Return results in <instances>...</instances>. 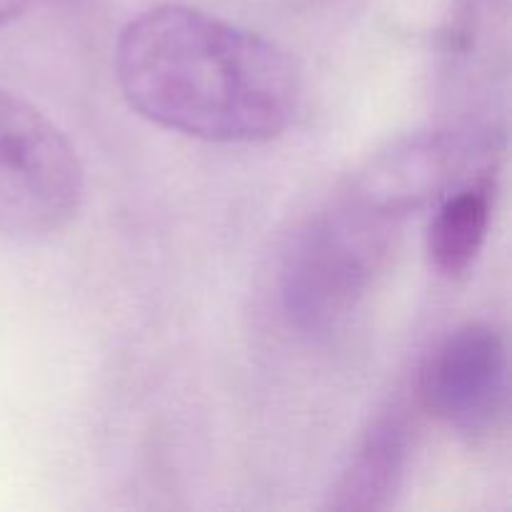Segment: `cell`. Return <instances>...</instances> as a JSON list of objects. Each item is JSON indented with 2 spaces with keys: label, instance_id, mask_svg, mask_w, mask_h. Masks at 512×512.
<instances>
[{
  "label": "cell",
  "instance_id": "6da1fadb",
  "mask_svg": "<svg viewBox=\"0 0 512 512\" xmlns=\"http://www.w3.org/2000/svg\"><path fill=\"white\" fill-rule=\"evenodd\" d=\"M115 80L145 120L208 143L278 138L303 90L278 43L188 5H158L120 30Z\"/></svg>",
  "mask_w": 512,
  "mask_h": 512
},
{
  "label": "cell",
  "instance_id": "7a4b0ae2",
  "mask_svg": "<svg viewBox=\"0 0 512 512\" xmlns=\"http://www.w3.org/2000/svg\"><path fill=\"white\" fill-rule=\"evenodd\" d=\"M395 223L355 195L315 218L290 250L283 270L290 323L308 335L343 328L388 258Z\"/></svg>",
  "mask_w": 512,
  "mask_h": 512
},
{
  "label": "cell",
  "instance_id": "3957f363",
  "mask_svg": "<svg viewBox=\"0 0 512 512\" xmlns=\"http://www.w3.org/2000/svg\"><path fill=\"white\" fill-rule=\"evenodd\" d=\"M85 195V170L68 135L40 108L0 88V238L65 228Z\"/></svg>",
  "mask_w": 512,
  "mask_h": 512
},
{
  "label": "cell",
  "instance_id": "277c9868",
  "mask_svg": "<svg viewBox=\"0 0 512 512\" xmlns=\"http://www.w3.org/2000/svg\"><path fill=\"white\" fill-rule=\"evenodd\" d=\"M418 403L460 433H488L508 403V348L493 323L470 320L428 353L418 375Z\"/></svg>",
  "mask_w": 512,
  "mask_h": 512
},
{
  "label": "cell",
  "instance_id": "5b68a950",
  "mask_svg": "<svg viewBox=\"0 0 512 512\" xmlns=\"http://www.w3.org/2000/svg\"><path fill=\"white\" fill-rule=\"evenodd\" d=\"M465 153L468 143L450 135H425L395 145L358 180L355 198L378 213L400 220L470 180L460 178L465 170Z\"/></svg>",
  "mask_w": 512,
  "mask_h": 512
},
{
  "label": "cell",
  "instance_id": "8992f818",
  "mask_svg": "<svg viewBox=\"0 0 512 512\" xmlns=\"http://www.w3.org/2000/svg\"><path fill=\"white\" fill-rule=\"evenodd\" d=\"M415 418L393 403L368 425L350 463L328 493L330 510H385L393 505L413 455Z\"/></svg>",
  "mask_w": 512,
  "mask_h": 512
},
{
  "label": "cell",
  "instance_id": "52a82bcc",
  "mask_svg": "<svg viewBox=\"0 0 512 512\" xmlns=\"http://www.w3.org/2000/svg\"><path fill=\"white\" fill-rule=\"evenodd\" d=\"M493 218V185L470 178L438 200L428 228V253L448 278L468 273L483 250Z\"/></svg>",
  "mask_w": 512,
  "mask_h": 512
},
{
  "label": "cell",
  "instance_id": "ba28073f",
  "mask_svg": "<svg viewBox=\"0 0 512 512\" xmlns=\"http://www.w3.org/2000/svg\"><path fill=\"white\" fill-rule=\"evenodd\" d=\"M30 5V0H0V28L8 25L10 20L18 18L25 8Z\"/></svg>",
  "mask_w": 512,
  "mask_h": 512
}]
</instances>
